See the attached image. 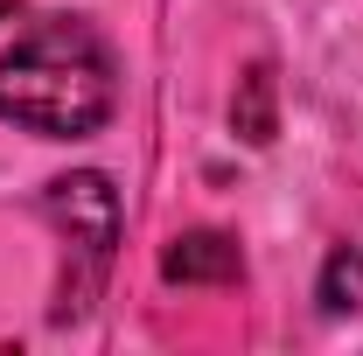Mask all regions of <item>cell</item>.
Masks as SVG:
<instances>
[{"mask_svg": "<svg viewBox=\"0 0 363 356\" xmlns=\"http://www.w3.org/2000/svg\"><path fill=\"white\" fill-rule=\"evenodd\" d=\"M315 301H321V314H357L363 308V245H335L328 252V266L315 279Z\"/></svg>", "mask_w": 363, "mask_h": 356, "instance_id": "5", "label": "cell"}, {"mask_svg": "<svg viewBox=\"0 0 363 356\" xmlns=\"http://www.w3.org/2000/svg\"><path fill=\"white\" fill-rule=\"evenodd\" d=\"M230 126L252 140V147H266L279 133V112H272V70L266 63H252L245 77H238V98H230Z\"/></svg>", "mask_w": 363, "mask_h": 356, "instance_id": "4", "label": "cell"}, {"mask_svg": "<svg viewBox=\"0 0 363 356\" xmlns=\"http://www.w3.org/2000/svg\"><path fill=\"white\" fill-rule=\"evenodd\" d=\"M161 279L168 287H230V279H245V252L230 230H182L161 252Z\"/></svg>", "mask_w": 363, "mask_h": 356, "instance_id": "3", "label": "cell"}, {"mask_svg": "<svg viewBox=\"0 0 363 356\" xmlns=\"http://www.w3.org/2000/svg\"><path fill=\"white\" fill-rule=\"evenodd\" d=\"M43 217L56 223V238L70 252V272L56 287V321H84L91 301H98V279L112 266V245H119V189L98 168L56 175L43 189Z\"/></svg>", "mask_w": 363, "mask_h": 356, "instance_id": "2", "label": "cell"}, {"mask_svg": "<svg viewBox=\"0 0 363 356\" xmlns=\"http://www.w3.org/2000/svg\"><path fill=\"white\" fill-rule=\"evenodd\" d=\"M119 112L112 49L84 14H43L0 56V119L35 140H91Z\"/></svg>", "mask_w": 363, "mask_h": 356, "instance_id": "1", "label": "cell"}, {"mask_svg": "<svg viewBox=\"0 0 363 356\" xmlns=\"http://www.w3.org/2000/svg\"><path fill=\"white\" fill-rule=\"evenodd\" d=\"M7 14H14V0H0V21H7Z\"/></svg>", "mask_w": 363, "mask_h": 356, "instance_id": "6", "label": "cell"}]
</instances>
